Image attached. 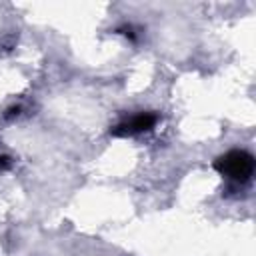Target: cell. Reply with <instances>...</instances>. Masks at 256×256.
Masks as SVG:
<instances>
[{
    "label": "cell",
    "instance_id": "cell-3",
    "mask_svg": "<svg viewBox=\"0 0 256 256\" xmlns=\"http://www.w3.org/2000/svg\"><path fill=\"white\" fill-rule=\"evenodd\" d=\"M10 164V160L6 158V156H0V168H4V166H8Z\"/></svg>",
    "mask_w": 256,
    "mask_h": 256
},
{
    "label": "cell",
    "instance_id": "cell-1",
    "mask_svg": "<svg viewBox=\"0 0 256 256\" xmlns=\"http://www.w3.org/2000/svg\"><path fill=\"white\" fill-rule=\"evenodd\" d=\"M216 170L230 180L246 182L254 172V158L246 150H230L216 160Z\"/></svg>",
    "mask_w": 256,
    "mask_h": 256
},
{
    "label": "cell",
    "instance_id": "cell-2",
    "mask_svg": "<svg viewBox=\"0 0 256 256\" xmlns=\"http://www.w3.org/2000/svg\"><path fill=\"white\" fill-rule=\"evenodd\" d=\"M156 114L152 112H140L124 122H120L118 126L112 128V134L114 136H132V134H140V132H146L150 130L154 124H156Z\"/></svg>",
    "mask_w": 256,
    "mask_h": 256
}]
</instances>
